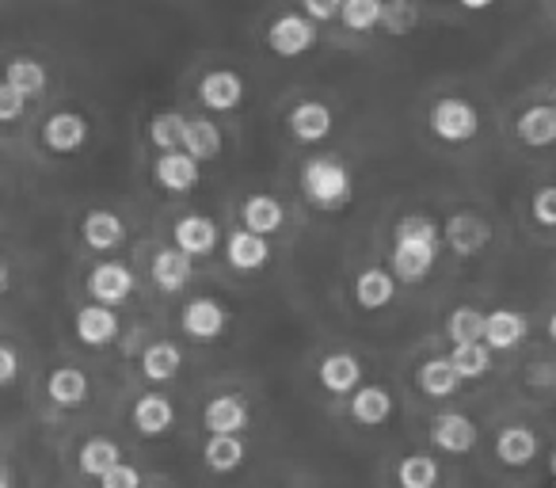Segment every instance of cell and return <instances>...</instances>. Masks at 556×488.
I'll use <instances>...</instances> for the list:
<instances>
[{"instance_id": "21", "label": "cell", "mask_w": 556, "mask_h": 488, "mask_svg": "<svg viewBox=\"0 0 556 488\" xmlns=\"http://www.w3.org/2000/svg\"><path fill=\"white\" fill-rule=\"evenodd\" d=\"M240 217H244V229L260 233V237H270V233L282 229L287 214H282V202L275 195H252V199L240 207Z\"/></svg>"}, {"instance_id": "7", "label": "cell", "mask_w": 556, "mask_h": 488, "mask_svg": "<svg viewBox=\"0 0 556 488\" xmlns=\"http://www.w3.org/2000/svg\"><path fill=\"white\" fill-rule=\"evenodd\" d=\"M199 100L210 111H237L244 103V80L232 70H214L202 77L199 85Z\"/></svg>"}, {"instance_id": "49", "label": "cell", "mask_w": 556, "mask_h": 488, "mask_svg": "<svg viewBox=\"0 0 556 488\" xmlns=\"http://www.w3.org/2000/svg\"><path fill=\"white\" fill-rule=\"evenodd\" d=\"M553 92H556V88H553Z\"/></svg>"}, {"instance_id": "44", "label": "cell", "mask_w": 556, "mask_h": 488, "mask_svg": "<svg viewBox=\"0 0 556 488\" xmlns=\"http://www.w3.org/2000/svg\"><path fill=\"white\" fill-rule=\"evenodd\" d=\"M16 371H20L16 348L4 343V348H0V386H12V381H16Z\"/></svg>"}, {"instance_id": "23", "label": "cell", "mask_w": 556, "mask_h": 488, "mask_svg": "<svg viewBox=\"0 0 556 488\" xmlns=\"http://www.w3.org/2000/svg\"><path fill=\"white\" fill-rule=\"evenodd\" d=\"M123 237H126L123 217L111 214V210H92V214L85 217V245H88V249L111 252V249H118V245H123Z\"/></svg>"}, {"instance_id": "16", "label": "cell", "mask_w": 556, "mask_h": 488, "mask_svg": "<svg viewBox=\"0 0 556 488\" xmlns=\"http://www.w3.org/2000/svg\"><path fill=\"white\" fill-rule=\"evenodd\" d=\"M77 336H80V343H88V348H108V343L118 336V313L100 302L85 305V310L77 313Z\"/></svg>"}, {"instance_id": "12", "label": "cell", "mask_w": 556, "mask_h": 488, "mask_svg": "<svg viewBox=\"0 0 556 488\" xmlns=\"http://www.w3.org/2000/svg\"><path fill=\"white\" fill-rule=\"evenodd\" d=\"M225 321L229 317H225V310L214 302V298H194V302H187V310H184V333L199 343H210L225 333Z\"/></svg>"}, {"instance_id": "13", "label": "cell", "mask_w": 556, "mask_h": 488, "mask_svg": "<svg viewBox=\"0 0 556 488\" xmlns=\"http://www.w3.org/2000/svg\"><path fill=\"white\" fill-rule=\"evenodd\" d=\"M320 386L328 393L343 397V393H358L363 389V363H358L351 351H336L320 363Z\"/></svg>"}, {"instance_id": "24", "label": "cell", "mask_w": 556, "mask_h": 488, "mask_svg": "<svg viewBox=\"0 0 556 488\" xmlns=\"http://www.w3.org/2000/svg\"><path fill=\"white\" fill-rule=\"evenodd\" d=\"M518 138H522L526 146H533V149L553 146V141H556V108H548V103L526 108L522 115H518Z\"/></svg>"}, {"instance_id": "38", "label": "cell", "mask_w": 556, "mask_h": 488, "mask_svg": "<svg viewBox=\"0 0 556 488\" xmlns=\"http://www.w3.org/2000/svg\"><path fill=\"white\" fill-rule=\"evenodd\" d=\"M396 480H401V488H434L439 465H434V458H427V454H408L401 465H396Z\"/></svg>"}, {"instance_id": "40", "label": "cell", "mask_w": 556, "mask_h": 488, "mask_svg": "<svg viewBox=\"0 0 556 488\" xmlns=\"http://www.w3.org/2000/svg\"><path fill=\"white\" fill-rule=\"evenodd\" d=\"M24 108H27V96L16 92V88L4 80V85H0V123H16V118L24 115Z\"/></svg>"}, {"instance_id": "19", "label": "cell", "mask_w": 556, "mask_h": 488, "mask_svg": "<svg viewBox=\"0 0 556 488\" xmlns=\"http://www.w3.org/2000/svg\"><path fill=\"white\" fill-rule=\"evenodd\" d=\"M191 275H194V256H187L184 249H164V252H156V260H153V283L161 290L176 295V290H184L187 283H191Z\"/></svg>"}, {"instance_id": "15", "label": "cell", "mask_w": 556, "mask_h": 488, "mask_svg": "<svg viewBox=\"0 0 556 488\" xmlns=\"http://www.w3.org/2000/svg\"><path fill=\"white\" fill-rule=\"evenodd\" d=\"M172 237H176V249H184L187 256H210V252L217 249L222 233H217V225L210 222V217L191 214V217H179Z\"/></svg>"}, {"instance_id": "11", "label": "cell", "mask_w": 556, "mask_h": 488, "mask_svg": "<svg viewBox=\"0 0 556 488\" xmlns=\"http://www.w3.org/2000/svg\"><path fill=\"white\" fill-rule=\"evenodd\" d=\"M199 161L184 149H172V153L156 157V184L164 191H194L199 187Z\"/></svg>"}, {"instance_id": "30", "label": "cell", "mask_w": 556, "mask_h": 488, "mask_svg": "<svg viewBox=\"0 0 556 488\" xmlns=\"http://www.w3.org/2000/svg\"><path fill=\"white\" fill-rule=\"evenodd\" d=\"M184 366V355H179L176 343L161 340V343H149L146 355H141V371H146L149 381H172Z\"/></svg>"}, {"instance_id": "27", "label": "cell", "mask_w": 556, "mask_h": 488, "mask_svg": "<svg viewBox=\"0 0 556 488\" xmlns=\"http://www.w3.org/2000/svg\"><path fill=\"white\" fill-rule=\"evenodd\" d=\"M416 381L427 397H454L465 378L457 374V366L450 363V355H446V359H427V363L419 366Z\"/></svg>"}, {"instance_id": "3", "label": "cell", "mask_w": 556, "mask_h": 488, "mask_svg": "<svg viewBox=\"0 0 556 488\" xmlns=\"http://www.w3.org/2000/svg\"><path fill=\"white\" fill-rule=\"evenodd\" d=\"M431 130L439 134L442 141H469L477 138L480 130V115L469 100H457V96H446L431 108Z\"/></svg>"}, {"instance_id": "4", "label": "cell", "mask_w": 556, "mask_h": 488, "mask_svg": "<svg viewBox=\"0 0 556 488\" xmlns=\"http://www.w3.org/2000/svg\"><path fill=\"white\" fill-rule=\"evenodd\" d=\"M267 42L278 58H298V54H305V50H313V42H317V27H313L309 16L290 12V16H278L275 24H270Z\"/></svg>"}, {"instance_id": "32", "label": "cell", "mask_w": 556, "mask_h": 488, "mask_svg": "<svg viewBox=\"0 0 556 488\" xmlns=\"http://www.w3.org/2000/svg\"><path fill=\"white\" fill-rule=\"evenodd\" d=\"M202 458L214 473H232L244 462V442H240V435H210Z\"/></svg>"}, {"instance_id": "46", "label": "cell", "mask_w": 556, "mask_h": 488, "mask_svg": "<svg viewBox=\"0 0 556 488\" xmlns=\"http://www.w3.org/2000/svg\"><path fill=\"white\" fill-rule=\"evenodd\" d=\"M0 488H12V473L4 470V477H0Z\"/></svg>"}, {"instance_id": "35", "label": "cell", "mask_w": 556, "mask_h": 488, "mask_svg": "<svg viewBox=\"0 0 556 488\" xmlns=\"http://www.w3.org/2000/svg\"><path fill=\"white\" fill-rule=\"evenodd\" d=\"M4 80H9L16 92H24L27 100H35V96L47 92V70H42L39 62H31V58H16V62H9Z\"/></svg>"}, {"instance_id": "25", "label": "cell", "mask_w": 556, "mask_h": 488, "mask_svg": "<svg viewBox=\"0 0 556 488\" xmlns=\"http://www.w3.org/2000/svg\"><path fill=\"white\" fill-rule=\"evenodd\" d=\"M47 393L58 409H77V404H85V397H88L85 371H77V366H58L47 381Z\"/></svg>"}, {"instance_id": "29", "label": "cell", "mask_w": 556, "mask_h": 488, "mask_svg": "<svg viewBox=\"0 0 556 488\" xmlns=\"http://www.w3.org/2000/svg\"><path fill=\"white\" fill-rule=\"evenodd\" d=\"M123 462V454H118V442L115 439H103V435H96V439H88L85 447H80V473H88V477H108L115 465Z\"/></svg>"}, {"instance_id": "8", "label": "cell", "mask_w": 556, "mask_h": 488, "mask_svg": "<svg viewBox=\"0 0 556 488\" xmlns=\"http://www.w3.org/2000/svg\"><path fill=\"white\" fill-rule=\"evenodd\" d=\"M225 260H229L237 272H260V267H267V260H270L267 237H260V233L240 225V229L229 233V240H225Z\"/></svg>"}, {"instance_id": "48", "label": "cell", "mask_w": 556, "mask_h": 488, "mask_svg": "<svg viewBox=\"0 0 556 488\" xmlns=\"http://www.w3.org/2000/svg\"><path fill=\"white\" fill-rule=\"evenodd\" d=\"M548 465H553V477H556V450H553V458H548Z\"/></svg>"}, {"instance_id": "1", "label": "cell", "mask_w": 556, "mask_h": 488, "mask_svg": "<svg viewBox=\"0 0 556 488\" xmlns=\"http://www.w3.org/2000/svg\"><path fill=\"white\" fill-rule=\"evenodd\" d=\"M442 237L439 225L427 214H408L396 225V245L389 256V272L396 275V283H424L431 275L434 260H439Z\"/></svg>"}, {"instance_id": "10", "label": "cell", "mask_w": 556, "mask_h": 488, "mask_svg": "<svg viewBox=\"0 0 556 488\" xmlns=\"http://www.w3.org/2000/svg\"><path fill=\"white\" fill-rule=\"evenodd\" d=\"M488 240H492V225L480 214H454L446 222V245L457 256H477Z\"/></svg>"}, {"instance_id": "36", "label": "cell", "mask_w": 556, "mask_h": 488, "mask_svg": "<svg viewBox=\"0 0 556 488\" xmlns=\"http://www.w3.org/2000/svg\"><path fill=\"white\" fill-rule=\"evenodd\" d=\"M340 20L351 32H374L386 20V0H343Z\"/></svg>"}, {"instance_id": "37", "label": "cell", "mask_w": 556, "mask_h": 488, "mask_svg": "<svg viewBox=\"0 0 556 488\" xmlns=\"http://www.w3.org/2000/svg\"><path fill=\"white\" fill-rule=\"evenodd\" d=\"M488 333V317L480 310H454L446 321V336L454 343H480Z\"/></svg>"}, {"instance_id": "9", "label": "cell", "mask_w": 556, "mask_h": 488, "mask_svg": "<svg viewBox=\"0 0 556 488\" xmlns=\"http://www.w3.org/2000/svg\"><path fill=\"white\" fill-rule=\"evenodd\" d=\"M42 141H47V149H54V153H77L88 141L85 115H77V111H58V115H50L47 126H42Z\"/></svg>"}, {"instance_id": "43", "label": "cell", "mask_w": 556, "mask_h": 488, "mask_svg": "<svg viewBox=\"0 0 556 488\" xmlns=\"http://www.w3.org/2000/svg\"><path fill=\"white\" fill-rule=\"evenodd\" d=\"M343 12V0H305V16L313 20V24H320V20H336Z\"/></svg>"}, {"instance_id": "26", "label": "cell", "mask_w": 556, "mask_h": 488, "mask_svg": "<svg viewBox=\"0 0 556 488\" xmlns=\"http://www.w3.org/2000/svg\"><path fill=\"white\" fill-rule=\"evenodd\" d=\"M172 424H176V409H172L168 397L149 393L134 404V427H138L141 435H164Z\"/></svg>"}, {"instance_id": "20", "label": "cell", "mask_w": 556, "mask_h": 488, "mask_svg": "<svg viewBox=\"0 0 556 488\" xmlns=\"http://www.w3.org/2000/svg\"><path fill=\"white\" fill-rule=\"evenodd\" d=\"M351 416L363 427H381L393 416V397L386 386H363L358 393H351Z\"/></svg>"}, {"instance_id": "14", "label": "cell", "mask_w": 556, "mask_h": 488, "mask_svg": "<svg viewBox=\"0 0 556 488\" xmlns=\"http://www.w3.org/2000/svg\"><path fill=\"white\" fill-rule=\"evenodd\" d=\"M290 134H294L298 141H305V146L325 141L328 134H332V111H328V103H320V100L298 103V108L290 111Z\"/></svg>"}, {"instance_id": "28", "label": "cell", "mask_w": 556, "mask_h": 488, "mask_svg": "<svg viewBox=\"0 0 556 488\" xmlns=\"http://www.w3.org/2000/svg\"><path fill=\"white\" fill-rule=\"evenodd\" d=\"M495 454L503 465H530L538 458V435L530 427H503L495 439Z\"/></svg>"}, {"instance_id": "17", "label": "cell", "mask_w": 556, "mask_h": 488, "mask_svg": "<svg viewBox=\"0 0 556 488\" xmlns=\"http://www.w3.org/2000/svg\"><path fill=\"white\" fill-rule=\"evenodd\" d=\"M202 424H206L210 435H240L248 427V404L232 393L214 397L202 412Z\"/></svg>"}, {"instance_id": "47", "label": "cell", "mask_w": 556, "mask_h": 488, "mask_svg": "<svg viewBox=\"0 0 556 488\" xmlns=\"http://www.w3.org/2000/svg\"><path fill=\"white\" fill-rule=\"evenodd\" d=\"M548 336L556 340V313H553V321H548Z\"/></svg>"}, {"instance_id": "41", "label": "cell", "mask_w": 556, "mask_h": 488, "mask_svg": "<svg viewBox=\"0 0 556 488\" xmlns=\"http://www.w3.org/2000/svg\"><path fill=\"white\" fill-rule=\"evenodd\" d=\"M533 222L556 229V187H541V191L533 195Z\"/></svg>"}, {"instance_id": "31", "label": "cell", "mask_w": 556, "mask_h": 488, "mask_svg": "<svg viewBox=\"0 0 556 488\" xmlns=\"http://www.w3.org/2000/svg\"><path fill=\"white\" fill-rule=\"evenodd\" d=\"M184 153H191L194 161H214L222 153V130L210 118H191L187 123V138H184Z\"/></svg>"}, {"instance_id": "2", "label": "cell", "mask_w": 556, "mask_h": 488, "mask_svg": "<svg viewBox=\"0 0 556 488\" xmlns=\"http://www.w3.org/2000/svg\"><path fill=\"white\" fill-rule=\"evenodd\" d=\"M302 187L320 210H340L351 199V172L336 157H313L302 168Z\"/></svg>"}, {"instance_id": "33", "label": "cell", "mask_w": 556, "mask_h": 488, "mask_svg": "<svg viewBox=\"0 0 556 488\" xmlns=\"http://www.w3.org/2000/svg\"><path fill=\"white\" fill-rule=\"evenodd\" d=\"M450 363L457 366V374H462L465 381L484 378V374L492 371V348H488L484 340H480V343H454V351H450Z\"/></svg>"}, {"instance_id": "34", "label": "cell", "mask_w": 556, "mask_h": 488, "mask_svg": "<svg viewBox=\"0 0 556 488\" xmlns=\"http://www.w3.org/2000/svg\"><path fill=\"white\" fill-rule=\"evenodd\" d=\"M187 123H191V118H184L179 111H164V115H156L153 123H149V141H153L156 149H164V153L184 149Z\"/></svg>"}, {"instance_id": "39", "label": "cell", "mask_w": 556, "mask_h": 488, "mask_svg": "<svg viewBox=\"0 0 556 488\" xmlns=\"http://www.w3.org/2000/svg\"><path fill=\"white\" fill-rule=\"evenodd\" d=\"M416 20H419V12L412 0H393V4L386 0V20H381V24H386L393 35H408L412 27H416Z\"/></svg>"}, {"instance_id": "42", "label": "cell", "mask_w": 556, "mask_h": 488, "mask_svg": "<svg viewBox=\"0 0 556 488\" xmlns=\"http://www.w3.org/2000/svg\"><path fill=\"white\" fill-rule=\"evenodd\" d=\"M100 488H146V485H141V473L134 465L118 462L108 477H100Z\"/></svg>"}, {"instance_id": "45", "label": "cell", "mask_w": 556, "mask_h": 488, "mask_svg": "<svg viewBox=\"0 0 556 488\" xmlns=\"http://www.w3.org/2000/svg\"><path fill=\"white\" fill-rule=\"evenodd\" d=\"M462 9H469V12H484V9H492L495 0H457Z\"/></svg>"}, {"instance_id": "6", "label": "cell", "mask_w": 556, "mask_h": 488, "mask_svg": "<svg viewBox=\"0 0 556 488\" xmlns=\"http://www.w3.org/2000/svg\"><path fill=\"white\" fill-rule=\"evenodd\" d=\"M431 439L446 454H469L477 447V424L462 412H439L431 420Z\"/></svg>"}, {"instance_id": "22", "label": "cell", "mask_w": 556, "mask_h": 488, "mask_svg": "<svg viewBox=\"0 0 556 488\" xmlns=\"http://www.w3.org/2000/svg\"><path fill=\"white\" fill-rule=\"evenodd\" d=\"M396 295V275L386 272V267H366L355 283V298L363 310H386Z\"/></svg>"}, {"instance_id": "18", "label": "cell", "mask_w": 556, "mask_h": 488, "mask_svg": "<svg viewBox=\"0 0 556 488\" xmlns=\"http://www.w3.org/2000/svg\"><path fill=\"white\" fill-rule=\"evenodd\" d=\"M530 336V321L522 317L518 310H495L488 313V333H484V343L492 351H510Z\"/></svg>"}, {"instance_id": "5", "label": "cell", "mask_w": 556, "mask_h": 488, "mask_svg": "<svg viewBox=\"0 0 556 488\" xmlns=\"http://www.w3.org/2000/svg\"><path fill=\"white\" fill-rule=\"evenodd\" d=\"M88 290H92V302L123 305L134 295V272L126 264H115V260H103L88 275Z\"/></svg>"}]
</instances>
